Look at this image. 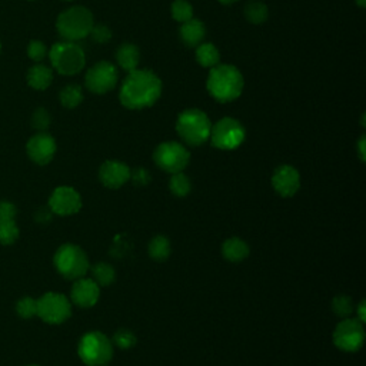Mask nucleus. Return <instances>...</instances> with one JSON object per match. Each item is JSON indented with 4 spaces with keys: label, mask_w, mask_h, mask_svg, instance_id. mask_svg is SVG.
<instances>
[{
    "label": "nucleus",
    "mask_w": 366,
    "mask_h": 366,
    "mask_svg": "<svg viewBox=\"0 0 366 366\" xmlns=\"http://www.w3.org/2000/svg\"><path fill=\"white\" fill-rule=\"evenodd\" d=\"M332 309L333 312L340 316V318H349L353 312V302L349 296L346 295H338L335 296V299L332 301Z\"/></svg>",
    "instance_id": "c756f323"
},
{
    "label": "nucleus",
    "mask_w": 366,
    "mask_h": 366,
    "mask_svg": "<svg viewBox=\"0 0 366 366\" xmlns=\"http://www.w3.org/2000/svg\"><path fill=\"white\" fill-rule=\"evenodd\" d=\"M53 82V72L45 65H35L28 72V83L36 90L48 89Z\"/></svg>",
    "instance_id": "4be33fe9"
},
{
    "label": "nucleus",
    "mask_w": 366,
    "mask_h": 366,
    "mask_svg": "<svg viewBox=\"0 0 366 366\" xmlns=\"http://www.w3.org/2000/svg\"><path fill=\"white\" fill-rule=\"evenodd\" d=\"M50 121H52V119H50L49 112H48L46 109H43V108H39V109H36L35 113H33L32 125H33L35 129L43 132V131H46V129L50 126Z\"/></svg>",
    "instance_id": "473e14b6"
},
{
    "label": "nucleus",
    "mask_w": 366,
    "mask_h": 366,
    "mask_svg": "<svg viewBox=\"0 0 366 366\" xmlns=\"http://www.w3.org/2000/svg\"><path fill=\"white\" fill-rule=\"evenodd\" d=\"M77 352L87 366H106L113 357V343L105 333L94 331L82 336Z\"/></svg>",
    "instance_id": "39448f33"
},
{
    "label": "nucleus",
    "mask_w": 366,
    "mask_h": 366,
    "mask_svg": "<svg viewBox=\"0 0 366 366\" xmlns=\"http://www.w3.org/2000/svg\"><path fill=\"white\" fill-rule=\"evenodd\" d=\"M116 60L119 66L128 73L135 70L140 60V52L133 43H123L116 50Z\"/></svg>",
    "instance_id": "aec40b11"
},
{
    "label": "nucleus",
    "mask_w": 366,
    "mask_h": 366,
    "mask_svg": "<svg viewBox=\"0 0 366 366\" xmlns=\"http://www.w3.org/2000/svg\"><path fill=\"white\" fill-rule=\"evenodd\" d=\"M206 87L211 96L218 102H232L242 95L243 76L232 65H216L211 67Z\"/></svg>",
    "instance_id": "f03ea898"
},
{
    "label": "nucleus",
    "mask_w": 366,
    "mask_h": 366,
    "mask_svg": "<svg viewBox=\"0 0 366 366\" xmlns=\"http://www.w3.org/2000/svg\"><path fill=\"white\" fill-rule=\"evenodd\" d=\"M90 36L96 43H108L112 39V30L106 25H94Z\"/></svg>",
    "instance_id": "72a5a7b5"
},
{
    "label": "nucleus",
    "mask_w": 366,
    "mask_h": 366,
    "mask_svg": "<svg viewBox=\"0 0 366 366\" xmlns=\"http://www.w3.org/2000/svg\"><path fill=\"white\" fill-rule=\"evenodd\" d=\"M118 77L119 74L115 65L104 60L87 70L84 76V83L90 92H94L96 95H104L116 86Z\"/></svg>",
    "instance_id": "f8f14e48"
},
{
    "label": "nucleus",
    "mask_w": 366,
    "mask_h": 366,
    "mask_svg": "<svg viewBox=\"0 0 366 366\" xmlns=\"http://www.w3.org/2000/svg\"><path fill=\"white\" fill-rule=\"evenodd\" d=\"M219 4H222V5H232V4H235L236 0H218Z\"/></svg>",
    "instance_id": "58836bf2"
},
{
    "label": "nucleus",
    "mask_w": 366,
    "mask_h": 366,
    "mask_svg": "<svg viewBox=\"0 0 366 366\" xmlns=\"http://www.w3.org/2000/svg\"><path fill=\"white\" fill-rule=\"evenodd\" d=\"M356 314H357V316H356V319L357 321H360L362 323H365V321H366V311H365V301H362L360 304H359V308L356 309Z\"/></svg>",
    "instance_id": "e433bc0d"
},
{
    "label": "nucleus",
    "mask_w": 366,
    "mask_h": 366,
    "mask_svg": "<svg viewBox=\"0 0 366 366\" xmlns=\"http://www.w3.org/2000/svg\"><path fill=\"white\" fill-rule=\"evenodd\" d=\"M55 153L56 142L46 132H39L28 142V155L38 165H48L53 159Z\"/></svg>",
    "instance_id": "f3484780"
},
{
    "label": "nucleus",
    "mask_w": 366,
    "mask_h": 366,
    "mask_svg": "<svg viewBox=\"0 0 366 366\" xmlns=\"http://www.w3.org/2000/svg\"><path fill=\"white\" fill-rule=\"evenodd\" d=\"M222 253L226 260L238 263V262L245 260L249 256V246L240 238H231V239L225 240V243L222 246Z\"/></svg>",
    "instance_id": "412c9836"
},
{
    "label": "nucleus",
    "mask_w": 366,
    "mask_h": 366,
    "mask_svg": "<svg viewBox=\"0 0 366 366\" xmlns=\"http://www.w3.org/2000/svg\"><path fill=\"white\" fill-rule=\"evenodd\" d=\"M55 266L63 278L76 281L84 278L89 270V259L80 246L66 243L57 249L55 255Z\"/></svg>",
    "instance_id": "423d86ee"
},
{
    "label": "nucleus",
    "mask_w": 366,
    "mask_h": 366,
    "mask_svg": "<svg viewBox=\"0 0 366 366\" xmlns=\"http://www.w3.org/2000/svg\"><path fill=\"white\" fill-rule=\"evenodd\" d=\"M46 46L40 40H32L28 46V56L35 62H42L46 57Z\"/></svg>",
    "instance_id": "f704fd0d"
},
{
    "label": "nucleus",
    "mask_w": 366,
    "mask_h": 366,
    "mask_svg": "<svg viewBox=\"0 0 366 366\" xmlns=\"http://www.w3.org/2000/svg\"><path fill=\"white\" fill-rule=\"evenodd\" d=\"M92 273H94V281L99 287H109L116 279V272L112 265L99 262L94 267H92Z\"/></svg>",
    "instance_id": "a878e982"
},
{
    "label": "nucleus",
    "mask_w": 366,
    "mask_h": 366,
    "mask_svg": "<svg viewBox=\"0 0 366 366\" xmlns=\"http://www.w3.org/2000/svg\"><path fill=\"white\" fill-rule=\"evenodd\" d=\"M355 2H356V5L359 8H365L366 6V0H355Z\"/></svg>",
    "instance_id": "ea45409f"
},
{
    "label": "nucleus",
    "mask_w": 366,
    "mask_h": 366,
    "mask_svg": "<svg viewBox=\"0 0 366 366\" xmlns=\"http://www.w3.org/2000/svg\"><path fill=\"white\" fill-rule=\"evenodd\" d=\"M205 33H206V29L204 23L199 19H194V18L188 22H183L179 29L182 42L189 48L199 46L205 38Z\"/></svg>",
    "instance_id": "6ab92c4d"
},
{
    "label": "nucleus",
    "mask_w": 366,
    "mask_h": 366,
    "mask_svg": "<svg viewBox=\"0 0 366 366\" xmlns=\"http://www.w3.org/2000/svg\"><path fill=\"white\" fill-rule=\"evenodd\" d=\"M196 60L204 67H214L219 65L221 53L214 43H201L196 46Z\"/></svg>",
    "instance_id": "5701e85b"
},
{
    "label": "nucleus",
    "mask_w": 366,
    "mask_h": 366,
    "mask_svg": "<svg viewBox=\"0 0 366 366\" xmlns=\"http://www.w3.org/2000/svg\"><path fill=\"white\" fill-rule=\"evenodd\" d=\"M94 25V15L83 6H73L65 11L56 21L59 35L67 42H77L87 38Z\"/></svg>",
    "instance_id": "20e7f679"
},
{
    "label": "nucleus",
    "mask_w": 366,
    "mask_h": 366,
    "mask_svg": "<svg viewBox=\"0 0 366 366\" xmlns=\"http://www.w3.org/2000/svg\"><path fill=\"white\" fill-rule=\"evenodd\" d=\"M49 208L60 216H70L80 211L82 198L79 192L70 187H59L53 191L49 199Z\"/></svg>",
    "instance_id": "ddd939ff"
},
{
    "label": "nucleus",
    "mask_w": 366,
    "mask_h": 366,
    "mask_svg": "<svg viewBox=\"0 0 366 366\" xmlns=\"http://www.w3.org/2000/svg\"><path fill=\"white\" fill-rule=\"evenodd\" d=\"M70 298L72 302L80 308H92L101 298V287L94 279H76L72 287Z\"/></svg>",
    "instance_id": "2eb2a0df"
},
{
    "label": "nucleus",
    "mask_w": 366,
    "mask_h": 366,
    "mask_svg": "<svg viewBox=\"0 0 366 366\" xmlns=\"http://www.w3.org/2000/svg\"><path fill=\"white\" fill-rule=\"evenodd\" d=\"M365 142H366L365 136H362L357 142V152H359V157L362 162H365Z\"/></svg>",
    "instance_id": "4c0bfd02"
},
{
    "label": "nucleus",
    "mask_w": 366,
    "mask_h": 366,
    "mask_svg": "<svg viewBox=\"0 0 366 366\" xmlns=\"http://www.w3.org/2000/svg\"><path fill=\"white\" fill-rule=\"evenodd\" d=\"M72 305L69 299L56 292H48L38 299V316L46 323L59 325L70 318Z\"/></svg>",
    "instance_id": "9d476101"
},
{
    "label": "nucleus",
    "mask_w": 366,
    "mask_h": 366,
    "mask_svg": "<svg viewBox=\"0 0 366 366\" xmlns=\"http://www.w3.org/2000/svg\"><path fill=\"white\" fill-rule=\"evenodd\" d=\"M169 189L170 192L177 196V198H185L189 195L191 189H192V183L191 179L183 173V172H177L173 173L170 180H169Z\"/></svg>",
    "instance_id": "393cba45"
},
{
    "label": "nucleus",
    "mask_w": 366,
    "mask_h": 366,
    "mask_svg": "<svg viewBox=\"0 0 366 366\" xmlns=\"http://www.w3.org/2000/svg\"><path fill=\"white\" fill-rule=\"evenodd\" d=\"M16 208L13 204L0 202V243L12 245L19 238V228L16 225Z\"/></svg>",
    "instance_id": "a211bd4d"
},
{
    "label": "nucleus",
    "mask_w": 366,
    "mask_h": 366,
    "mask_svg": "<svg viewBox=\"0 0 366 366\" xmlns=\"http://www.w3.org/2000/svg\"><path fill=\"white\" fill-rule=\"evenodd\" d=\"M153 160L162 170L173 174L188 166L191 153L179 142H163L155 149Z\"/></svg>",
    "instance_id": "1a4fd4ad"
},
{
    "label": "nucleus",
    "mask_w": 366,
    "mask_h": 366,
    "mask_svg": "<svg viewBox=\"0 0 366 366\" xmlns=\"http://www.w3.org/2000/svg\"><path fill=\"white\" fill-rule=\"evenodd\" d=\"M99 179L104 187L119 189L131 179V169L121 160H106L99 169Z\"/></svg>",
    "instance_id": "dca6fc26"
},
{
    "label": "nucleus",
    "mask_w": 366,
    "mask_h": 366,
    "mask_svg": "<svg viewBox=\"0 0 366 366\" xmlns=\"http://www.w3.org/2000/svg\"><path fill=\"white\" fill-rule=\"evenodd\" d=\"M365 340L363 323L356 318H343L333 331V343L343 352H356Z\"/></svg>",
    "instance_id": "9b49d317"
},
{
    "label": "nucleus",
    "mask_w": 366,
    "mask_h": 366,
    "mask_svg": "<svg viewBox=\"0 0 366 366\" xmlns=\"http://www.w3.org/2000/svg\"><path fill=\"white\" fill-rule=\"evenodd\" d=\"M60 104L67 108V109H73L77 108L82 101H83V92L82 87L79 84H67L60 90L59 95Z\"/></svg>",
    "instance_id": "bb28decb"
},
{
    "label": "nucleus",
    "mask_w": 366,
    "mask_h": 366,
    "mask_svg": "<svg viewBox=\"0 0 366 366\" xmlns=\"http://www.w3.org/2000/svg\"><path fill=\"white\" fill-rule=\"evenodd\" d=\"M133 182L135 187H145L150 182V174L146 169L138 167L135 170H131V179Z\"/></svg>",
    "instance_id": "c9c22d12"
},
{
    "label": "nucleus",
    "mask_w": 366,
    "mask_h": 366,
    "mask_svg": "<svg viewBox=\"0 0 366 366\" xmlns=\"http://www.w3.org/2000/svg\"><path fill=\"white\" fill-rule=\"evenodd\" d=\"M246 138L243 125L233 118H223L218 123L212 125L211 142L221 150H233L239 148Z\"/></svg>",
    "instance_id": "6e6552de"
},
{
    "label": "nucleus",
    "mask_w": 366,
    "mask_h": 366,
    "mask_svg": "<svg viewBox=\"0 0 366 366\" xmlns=\"http://www.w3.org/2000/svg\"><path fill=\"white\" fill-rule=\"evenodd\" d=\"M0 50H2V45H0Z\"/></svg>",
    "instance_id": "a19ab883"
},
{
    "label": "nucleus",
    "mask_w": 366,
    "mask_h": 366,
    "mask_svg": "<svg viewBox=\"0 0 366 366\" xmlns=\"http://www.w3.org/2000/svg\"><path fill=\"white\" fill-rule=\"evenodd\" d=\"M170 13L176 22L183 23L194 18V8L188 0H174L170 8Z\"/></svg>",
    "instance_id": "c85d7f7f"
},
{
    "label": "nucleus",
    "mask_w": 366,
    "mask_h": 366,
    "mask_svg": "<svg viewBox=\"0 0 366 366\" xmlns=\"http://www.w3.org/2000/svg\"><path fill=\"white\" fill-rule=\"evenodd\" d=\"M49 57L53 69L65 76L77 74L86 65L84 50L74 42L67 40L55 43L49 52Z\"/></svg>",
    "instance_id": "0eeeda50"
},
{
    "label": "nucleus",
    "mask_w": 366,
    "mask_h": 366,
    "mask_svg": "<svg viewBox=\"0 0 366 366\" xmlns=\"http://www.w3.org/2000/svg\"><path fill=\"white\" fill-rule=\"evenodd\" d=\"M29 366H38V365H29Z\"/></svg>",
    "instance_id": "79ce46f5"
},
{
    "label": "nucleus",
    "mask_w": 366,
    "mask_h": 366,
    "mask_svg": "<svg viewBox=\"0 0 366 366\" xmlns=\"http://www.w3.org/2000/svg\"><path fill=\"white\" fill-rule=\"evenodd\" d=\"M245 16L250 23L262 25L267 21L269 11L265 4L259 2V0H252L245 8Z\"/></svg>",
    "instance_id": "cd10ccee"
},
{
    "label": "nucleus",
    "mask_w": 366,
    "mask_h": 366,
    "mask_svg": "<svg viewBox=\"0 0 366 366\" xmlns=\"http://www.w3.org/2000/svg\"><path fill=\"white\" fill-rule=\"evenodd\" d=\"M148 252H149V256H150L153 260H156V262H163V260H166V259L170 256V252H172V246H170L169 239L165 238V236H162V235L155 236V238L149 242Z\"/></svg>",
    "instance_id": "b1692460"
},
{
    "label": "nucleus",
    "mask_w": 366,
    "mask_h": 366,
    "mask_svg": "<svg viewBox=\"0 0 366 366\" xmlns=\"http://www.w3.org/2000/svg\"><path fill=\"white\" fill-rule=\"evenodd\" d=\"M112 343L119 349H131L136 345V336L129 329H119L115 332Z\"/></svg>",
    "instance_id": "7c9ffc66"
},
{
    "label": "nucleus",
    "mask_w": 366,
    "mask_h": 366,
    "mask_svg": "<svg viewBox=\"0 0 366 366\" xmlns=\"http://www.w3.org/2000/svg\"><path fill=\"white\" fill-rule=\"evenodd\" d=\"M212 123L208 115L199 109L183 111L176 121V131L189 146H201L211 136Z\"/></svg>",
    "instance_id": "7ed1b4c3"
},
{
    "label": "nucleus",
    "mask_w": 366,
    "mask_h": 366,
    "mask_svg": "<svg viewBox=\"0 0 366 366\" xmlns=\"http://www.w3.org/2000/svg\"><path fill=\"white\" fill-rule=\"evenodd\" d=\"M272 187L281 196L292 198L301 188V174L291 165H281L272 174Z\"/></svg>",
    "instance_id": "4468645a"
},
{
    "label": "nucleus",
    "mask_w": 366,
    "mask_h": 366,
    "mask_svg": "<svg viewBox=\"0 0 366 366\" xmlns=\"http://www.w3.org/2000/svg\"><path fill=\"white\" fill-rule=\"evenodd\" d=\"M16 311H18L19 316H22L25 319L38 316V301L33 298H23L18 302Z\"/></svg>",
    "instance_id": "2f4dec72"
},
{
    "label": "nucleus",
    "mask_w": 366,
    "mask_h": 366,
    "mask_svg": "<svg viewBox=\"0 0 366 366\" xmlns=\"http://www.w3.org/2000/svg\"><path fill=\"white\" fill-rule=\"evenodd\" d=\"M162 95V80L148 69H135L125 77L119 99L131 111H140L156 104Z\"/></svg>",
    "instance_id": "f257e3e1"
}]
</instances>
